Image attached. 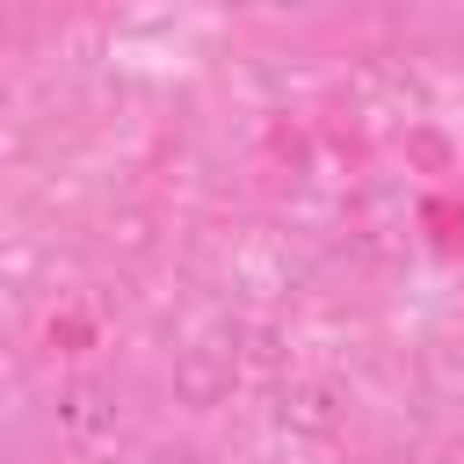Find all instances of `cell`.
Returning a JSON list of instances; mask_svg holds the SVG:
<instances>
[{"mask_svg":"<svg viewBox=\"0 0 464 464\" xmlns=\"http://www.w3.org/2000/svg\"><path fill=\"white\" fill-rule=\"evenodd\" d=\"M276 420H283L290 435H341L348 399H341V384H326V377H290V384L276 392Z\"/></svg>","mask_w":464,"mask_h":464,"instance_id":"6da1fadb","label":"cell"},{"mask_svg":"<svg viewBox=\"0 0 464 464\" xmlns=\"http://www.w3.org/2000/svg\"><path fill=\"white\" fill-rule=\"evenodd\" d=\"M457 44H464V22H457Z\"/></svg>","mask_w":464,"mask_h":464,"instance_id":"277c9868","label":"cell"},{"mask_svg":"<svg viewBox=\"0 0 464 464\" xmlns=\"http://www.w3.org/2000/svg\"><path fill=\"white\" fill-rule=\"evenodd\" d=\"M58 420H65L72 435H102V428L116 420V392H109V384H72V392L58 399Z\"/></svg>","mask_w":464,"mask_h":464,"instance_id":"3957f363","label":"cell"},{"mask_svg":"<svg viewBox=\"0 0 464 464\" xmlns=\"http://www.w3.org/2000/svg\"><path fill=\"white\" fill-rule=\"evenodd\" d=\"M174 392H181L188 406L225 399V392H232V355H225V348H188V355L174 362Z\"/></svg>","mask_w":464,"mask_h":464,"instance_id":"7a4b0ae2","label":"cell"}]
</instances>
